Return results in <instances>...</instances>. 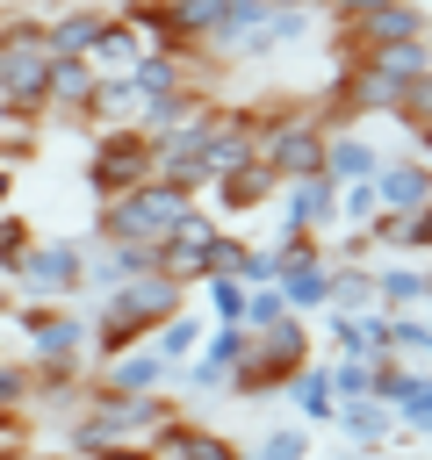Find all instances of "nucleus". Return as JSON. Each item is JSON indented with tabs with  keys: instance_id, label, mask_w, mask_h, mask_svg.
Wrapping results in <instances>:
<instances>
[{
	"instance_id": "25",
	"label": "nucleus",
	"mask_w": 432,
	"mask_h": 460,
	"mask_svg": "<svg viewBox=\"0 0 432 460\" xmlns=\"http://www.w3.org/2000/svg\"><path fill=\"white\" fill-rule=\"evenodd\" d=\"M202 288H209V316L216 323H245V280L238 273H209Z\"/></svg>"
},
{
	"instance_id": "35",
	"label": "nucleus",
	"mask_w": 432,
	"mask_h": 460,
	"mask_svg": "<svg viewBox=\"0 0 432 460\" xmlns=\"http://www.w3.org/2000/svg\"><path fill=\"white\" fill-rule=\"evenodd\" d=\"M396 424H403V431H425V438H432V381H425V388H418V395H410V402L396 410Z\"/></svg>"
},
{
	"instance_id": "46",
	"label": "nucleus",
	"mask_w": 432,
	"mask_h": 460,
	"mask_svg": "<svg viewBox=\"0 0 432 460\" xmlns=\"http://www.w3.org/2000/svg\"><path fill=\"white\" fill-rule=\"evenodd\" d=\"M158 460H180V453H158Z\"/></svg>"
},
{
	"instance_id": "37",
	"label": "nucleus",
	"mask_w": 432,
	"mask_h": 460,
	"mask_svg": "<svg viewBox=\"0 0 432 460\" xmlns=\"http://www.w3.org/2000/svg\"><path fill=\"white\" fill-rule=\"evenodd\" d=\"M367 7H389V0H324L331 22H353V14H367Z\"/></svg>"
},
{
	"instance_id": "22",
	"label": "nucleus",
	"mask_w": 432,
	"mask_h": 460,
	"mask_svg": "<svg viewBox=\"0 0 432 460\" xmlns=\"http://www.w3.org/2000/svg\"><path fill=\"white\" fill-rule=\"evenodd\" d=\"M410 302H425V273H418V266H403V259H396V266H382V273H374V309L403 316Z\"/></svg>"
},
{
	"instance_id": "6",
	"label": "nucleus",
	"mask_w": 432,
	"mask_h": 460,
	"mask_svg": "<svg viewBox=\"0 0 432 460\" xmlns=\"http://www.w3.org/2000/svg\"><path fill=\"white\" fill-rule=\"evenodd\" d=\"M252 158H259L252 108H223V101H216L209 137H202V180H223V172H238V165H252Z\"/></svg>"
},
{
	"instance_id": "32",
	"label": "nucleus",
	"mask_w": 432,
	"mask_h": 460,
	"mask_svg": "<svg viewBox=\"0 0 432 460\" xmlns=\"http://www.w3.org/2000/svg\"><path fill=\"white\" fill-rule=\"evenodd\" d=\"M245 252H252V244H245L238 230H223V223H216V237H209V266H216V273H238V266H245Z\"/></svg>"
},
{
	"instance_id": "4",
	"label": "nucleus",
	"mask_w": 432,
	"mask_h": 460,
	"mask_svg": "<svg viewBox=\"0 0 432 460\" xmlns=\"http://www.w3.org/2000/svg\"><path fill=\"white\" fill-rule=\"evenodd\" d=\"M7 280L22 288V302H72L86 288V244L79 237H36Z\"/></svg>"
},
{
	"instance_id": "42",
	"label": "nucleus",
	"mask_w": 432,
	"mask_h": 460,
	"mask_svg": "<svg viewBox=\"0 0 432 460\" xmlns=\"http://www.w3.org/2000/svg\"><path fill=\"white\" fill-rule=\"evenodd\" d=\"M418 158H425V165H432V129H418Z\"/></svg>"
},
{
	"instance_id": "10",
	"label": "nucleus",
	"mask_w": 432,
	"mask_h": 460,
	"mask_svg": "<svg viewBox=\"0 0 432 460\" xmlns=\"http://www.w3.org/2000/svg\"><path fill=\"white\" fill-rule=\"evenodd\" d=\"M281 302L302 316V309H324V295H331V252L317 244V252H302V259H281Z\"/></svg>"
},
{
	"instance_id": "21",
	"label": "nucleus",
	"mask_w": 432,
	"mask_h": 460,
	"mask_svg": "<svg viewBox=\"0 0 432 460\" xmlns=\"http://www.w3.org/2000/svg\"><path fill=\"white\" fill-rule=\"evenodd\" d=\"M324 309H338V316L374 309V273L353 266V259H331V295H324Z\"/></svg>"
},
{
	"instance_id": "27",
	"label": "nucleus",
	"mask_w": 432,
	"mask_h": 460,
	"mask_svg": "<svg viewBox=\"0 0 432 460\" xmlns=\"http://www.w3.org/2000/svg\"><path fill=\"white\" fill-rule=\"evenodd\" d=\"M396 122H403L410 137H418V129H432V65H425V72L403 86V101H396Z\"/></svg>"
},
{
	"instance_id": "44",
	"label": "nucleus",
	"mask_w": 432,
	"mask_h": 460,
	"mask_svg": "<svg viewBox=\"0 0 432 460\" xmlns=\"http://www.w3.org/2000/svg\"><path fill=\"white\" fill-rule=\"evenodd\" d=\"M22 460H72V453H22Z\"/></svg>"
},
{
	"instance_id": "33",
	"label": "nucleus",
	"mask_w": 432,
	"mask_h": 460,
	"mask_svg": "<svg viewBox=\"0 0 432 460\" xmlns=\"http://www.w3.org/2000/svg\"><path fill=\"white\" fill-rule=\"evenodd\" d=\"M0 410H29V367L0 359Z\"/></svg>"
},
{
	"instance_id": "30",
	"label": "nucleus",
	"mask_w": 432,
	"mask_h": 460,
	"mask_svg": "<svg viewBox=\"0 0 432 460\" xmlns=\"http://www.w3.org/2000/svg\"><path fill=\"white\" fill-rule=\"evenodd\" d=\"M410 352H432V331L418 316H389V359H410Z\"/></svg>"
},
{
	"instance_id": "5",
	"label": "nucleus",
	"mask_w": 432,
	"mask_h": 460,
	"mask_svg": "<svg viewBox=\"0 0 432 460\" xmlns=\"http://www.w3.org/2000/svg\"><path fill=\"white\" fill-rule=\"evenodd\" d=\"M22 331L29 367H86V316H72L65 302H22Z\"/></svg>"
},
{
	"instance_id": "43",
	"label": "nucleus",
	"mask_w": 432,
	"mask_h": 460,
	"mask_svg": "<svg viewBox=\"0 0 432 460\" xmlns=\"http://www.w3.org/2000/svg\"><path fill=\"white\" fill-rule=\"evenodd\" d=\"M259 7H310V0H259Z\"/></svg>"
},
{
	"instance_id": "14",
	"label": "nucleus",
	"mask_w": 432,
	"mask_h": 460,
	"mask_svg": "<svg viewBox=\"0 0 432 460\" xmlns=\"http://www.w3.org/2000/svg\"><path fill=\"white\" fill-rule=\"evenodd\" d=\"M115 7H94V0H79V7H58L50 22H43V36H50V58H86V43L101 36V22H108Z\"/></svg>"
},
{
	"instance_id": "39",
	"label": "nucleus",
	"mask_w": 432,
	"mask_h": 460,
	"mask_svg": "<svg viewBox=\"0 0 432 460\" xmlns=\"http://www.w3.org/2000/svg\"><path fill=\"white\" fill-rule=\"evenodd\" d=\"M0 438H22L29 446V410H0Z\"/></svg>"
},
{
	"instance_id": "41",
	"label": "nucleus",
	"mask_w": 432,
	"mask_h": 460,
	"mask_svg": "<svg viewBox=\"0 0 432 460\" xmlns=\"http://www.w3.org/2000/svg\"><path fill=\"white\" fill-rule=\"evenodd\" d=\"M22 453H29L22 438H0V460H22Z\"/></svg>"
},
{
	"instance_id": "15",
	"label": "nucleus",
	"mask_w": 432,
	"mask_h": 460,
	"mask_svg": "<svg viewBox=\"0 0 432 460\" xmlns=\"http://www.w3.org/2000/svg\"><path fill=\"white\" fill-rule=\"evenodd\" d=\"M137 108H144V101H137L130 72H101L94 93H86V115H79V122H86V129H122V122H137Z\"/></svg>"
},
{
	"instance_id": "49",
	"label": "nucleus",
	"mask_w": 432,
	"mask_h": 460,
	"mask_svg": "<svg viewBox=\"0 0 432 460\" xmlns=\"http://www.w3.org/2000/svg\"><path fill=\"white\" fill-rule=\"evenodd\" d=\"M0 7H7V0H0Z\"/></svg>"
},
{
	"instance_id": "40",
	"label": "nucleus",
	"mask_w": 432,
	"mask_h": 460,
	"mask_svg": "<svg viewBox=\"0 0 432 460\" xmlns=\"http://www.w3.org/2000/svg\"><path fill=\"white\" fill-rule=\"evenodd\" d=\"M14 180H22V165H7V158H0V208H7V194H14Z\"/></svg>"
},
{
	"instance_id": "13",
	"label": "nucleus",
	"mask_w": 432,
	"mask_h": 460,
	"mask_svg": "<svg viewBox=\"0 0 432 460\" xmlns=\"http://www.w3.org/2000/svg\"><path fill=\"white\" fill-rule=\"evenodd\" d=\"M209 194H216V208L223 216H252V208H266L274 194H281V180L252 158V165H238V172H223V180H209Z\"/></svg>"
},
{
	"instance_id": "12",
	"label": "nucleus",
	"mask_w": 432,
	"mask_h": 460,
	"mask_svg": "<svg viewBox=\"0 0 432 460\" xmlns=\"http://www.w3.org/2000/svg\"><path fill=\"white\" fill-rule=\"evenodd\" d=\"M281 208H288V216H281L288 230H331V223H338V187H331L324 172H317V180H288V187H281Z\"/></svg>"
},
{
	"instance_id": "48",
	"label": "nucleus",
	"mask_w": 432,
	"mask_h": 460,
	"mask_svg": "<svg viewBox=\"0 0 432 460\" xmlns=\"http://www.w3.org/2000/svg\"><path fill=\"white\" fill-rule=\"evenodd\" d=\"M425 331H432V323H425Z\"/></svg>"
},
{
	"instance_id": "8",
	"label": "nucleus",
	"mask_w": 432,
	"mask_h": 460,
	"mask_svg": "<svg viewBox=\"0 0 432 460\" xmlns=\"http://www.w3.org/2000/svg\"><path fill=\"white\" fill-rule=\"evenodd\" d=\"M166 381H173V367L151 345H130L115 359H101V381H86V388H101V395H158Z\"/></svg>"
},
{
	"instance_id": "3",
	"label": "nucleus",
	"mask_w": 432,
	"mask_h": 460,
	"mask_svg": "<svg viewBox=\"0 0 432 460\" xmlns=\"http://www.w3.org/2000/svg\"><path fill=\"white\" fill-rule=\"evenodd\" d=\"M151 172H158V144H151L137 122L101 129V137H94V151H86V194H94V201L130 194V187H144Z\"/></svg>"
},
{
	"instance_id": "20",
	"label": "nucleus",
	"mask_w": 432,
	"mask_h": 460,
	"mask_svg": "<svg viewBox=\"0 0 432 460\" xmlns=\"http://www.w3.org/2000/svg\"><path fill=\"white\" fill-rule=\"evenodd\" d=\"M288 395H295V417H302V424H324V417L338 410V395H331V359H310V367L288 381Z\"/></svg>"
},
{
	"instance_id": "28",
	"label": "nucleus",
	"mask_w": 432,
	"mask_h": 460,
	"mask_svg": "<svg viewBox=\"0 0 432 460\" xmlns=\"http://www.w3.org/2000/svg\"><path fill=\"white\" fill-rule=\"evenodd\" d=\"M281 316H288L281 288H245V331H274Z\"/></svg>"
},
{
	"instance_id": "7",
	"label": "nucleus",
	"mask_w": 432,
	"mask_h": 460,
	"mask_svg": "<svg viewBox=\"0 0 432 460\" xmlns=\"http://www.w3.org/2000/svg\"><path fill=\"white\" fill-rule=\"evenodd\" d=\"M209 237H216V216L194 201V208H187V223L158 244V273H166L173 288H202V280L216 273V266H209Z\"/></svg>"
},
{
	"instance_id": "17",
	"label": "nucleus",
	"mask_w": 432,
	"mask_h": 460,
	"mask_svg": "<svg viewBox=\"0 0 432 460\" xmlns=\"http://www.w3.org/2000/svg\"><path fill=\"white\" fill-rule=\"evenodd\" d=\"M94 65L86 58H50V108L43 115H58V122H79L86 115V93H94Z\"/></svg>"
},
{
	"instance_id": "45",
	"label": "nucleus",
	"mask_w": 432,
	"mask_h": 460,
	"mask_svg": "<svg viewBox=\"0 0 432 460\" xmlns=\"http://www.w3.org/2000/svg\"><path fill=\"white\" fill-rule=\"evenodd\" d=\"M425 302H432V273H425Z\"/></svg>"
},
{
	"instance_id": "16",
	"label": "nucleus",
	"mask_w": 432,
	"mask_h": 460,
	"mask_svg": "<svg viewBox=\"0 0 432 460\" xmlns=\"http://www.w3.org/2000/svg\"><path fill=\"white\" fill-rule=\"evenodd\" d=\"M374 165H382V151H374L360 129H331V137H324V180H331V187L374 180Z\"/></svg>"
},
{
	"instance_id": "19",
	"label": "nucleus",
	"mask_w": 432,
	"mask_h": 460,
	"mask_svg": "<svg viewBox=\"0 0 432 460\" xmlns=\"http://www.w3.org/2000/svg\"><path fill=\"white\" fill-rule=\"evenodd\" d=\"M144 50H151V43H144V36H137L122 14H108V22H101V36L86 43V65H94V72H130Z\"/></svg>"
},
{
	"instance_id": "38",
	"label": "nucleus",
	"mask_w": 432,
	"mask_h": 460,
	"mask_svg": "<svg viewBox=\"0 0 432 460\" xmlns=\"http://www.w3.org/2000/svg\"><path fill=\"white\" fill-rule=\"evenodd\" d=\"M94 460H158L144 438H122V446H108V453H94Z\"/></svg>"
},
{
	"instance_id": "36",
	"label": "nucleus",
	"mask_w": 432,
	"mask_h": 460,
	"mask_svg": "<svg viewBox=\"0 0 432 460\" xmlns=\"http://www.w3.org/2000/svg\"><path fill=\"white\" fill-rule=\"evenodd\" d=\"M403 252H432V201L403 216Z\"/></svg>"
},
{
	"instance_id": "23",
	"label": "nucleus",
	"mask_w": 432,
	"mask_h": 460,
	"mask_svg": "<svg viewBox=\"0 0 432 460\" xmlns=\"http://www.w3.org/2000/svg\"><path fill=\"white\" fill-rule=\"evenodd\" d=\"M144 345H151L166 367H187V359H194V345H202V316H187V309H180V316H166Z\"/></svg>"
},
{
	"instance_id": "18",
	"label": "nucleus",
	"mask_w": 432,
	"mask_h": 460,
	"mask_svg": "<svg viewBox=\"0 0 432 460\" xmlns=\"http://www.w3.org/2000/svg\"><path fill=\"white\" fill-rule=\"evenodd\" d=\"M331 417H338V438H346L353 453H374V446L396 431V410H389V402H374V395H367V402H338Z\"/></svg>"
},
{
	"instance_id": "34",
	"label": "nucleus",
	"mask_w": 432,
	"mask_h": 460,
	"mask_svg": "<svg viewBox=\"0 0 432 460\" xmlns=\"http://www.w3.org/2000/svg\"><path fill=\"white\" fill-rule=\"evenodd\" d=\"M238 280H245V288H274V280H281V259H274V244H266V252H245Z\"/></svg>"
},
{
	"instance_id": "26",
	"label": "nucleus",
	"mask_w": 432,
	"mask_h": 460,
	"mask_svg": "<svg viewBox=\"0 0 432 460\" xmlns=\"http://www.w3.org/2000/svg\"><path fill=\"white\" fill-rule=\"evenodd\" d=\"M331 395L338 402H367L374 395V359H331Z\"/></svg>"
},
{
	"instance_id": "11",
	"label": "nucleus",
	"mask_w": 432,
	"mask_h": 460,
	"mask_svg": "<svg viewBox=\"0 0 432 460\" xmlns=\"http://www.w3.org/2000/svg\"><path fill=\"white\" fill-rule=\"evenodd\" d=\"M331 352L338 359H389V309H360V316H338L331 309Z\"/></svg>"
},
{
	"instance_id": "2",
	"label": "nucleus",
	"mask_w": 432,
	"mask_h": 460,
	"mask_svg": "<svg viewBox=\"0 0 432 460\" xmlns=\"http://www.w3.org/2000/svg\"><path fill=\"white\" fill-rule=\"evenodd\" d=\"M0 101L14 115H36L50 108V36H43V14H7L0 22Z\"/></svg>"
},
{
	"instance_id": "1",
	"label": "nucleus",
	"mask_w": 432,
	"mask_h": 460,
	"mask_svg": "<svg viewBox=\"0 0 432 460\" xmlns=\"http://www.w3.org/2000/svg\"><path fill=\"white\" fill-rule=\"evenodd\" d=\"M187 208H194V194L151 172L144 187H130V194H115V201H101L94 237H101V244H166V237L187 223Z\"/></svg>"
},
{
	"instance_id": "9",
	"label": "nucleus",
	"mask_w": 432,
	"mask_h": 460,
	"mask_svg": "<svg viewBox=\"0 0 432 460\" xmlns=\"http://www.w3.org/2000/svg\"><path fill=\"white\" fill-rule=\"evenodd\" d=\"M374 201H382V208H396V216L425 208V201H432V165H425L418 151L382 158V165H374Z\"/></svg>"
},
{
	"instance_id": "29",
	"label": "nucleus",
	"mask_w": 432,
	"mask_h": 460,
	"mask_svg": "<svg viewBox=\"0 0 432 460\" xmlns=\"http://www.w3.org/2000/svg\"><path fill=\"white\" fill-rule=\"evenodd\" d=\"M252 453H259V460H310V431H302V424H281V431H266Z\"/></svg>"
},
{
	"instance_id": "31",
	"label": "nucleus",
	"mask_w": 432,
	"mask_h": 460,
	"mask_svg": "<svg viewBox=\"0 0 432 460\" xmlns=\"http://www.w3.org/2000/svg\"><path fill=\"white\" fill-rule=\"evenodd\" d=\"M374 223L382 216V201H374V180H353V187H338V223Z\"/></svg>"
},
{
	"instance_id": "47",
	"label": "nucleus",
	"mask_w": 432,
	"mask_h": 460,
	"mask_svg": "<svg viewBox=\"0 0 432 460\" xmlns=\"http://www.w3.org/2000/svg\"><path fill=\"white\" fill-rule=\"evenodd\" d=\"M238 460H259V453H238Z\"/></svg>"
},
{
	"instance_id": "24",
	"label": "nucleus",
	"mask_w": 432,
	"mask_h": 460,
	"mask_svg": "<svg viewBox=\"0 0 432 460\" xmlns=\"http://www.w3.org/2000/svg\"><path fill=\"white\" fill-rule=\"evenodd\" d=\"M29 244H36V223H29L22 208H0V280L29 259Z\"/></svg>"
}]
</instances>
